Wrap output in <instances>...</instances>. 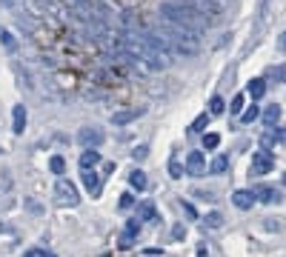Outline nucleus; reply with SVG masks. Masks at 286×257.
Wrapping results in <instances>:
<instances>
[{"label":"nucleus","mask_w":286,"mask_h":257,"mask_svg":"<svg viewBox=\"0 0 286 257\" xmlns=\"http://www.w3.org/2000/svg\"><path fill=\"white\" fill-rule=\"evenodd\" d=\"M275 169V155L266 149H257L252 151V163H249V174H257V177H264L269 171Z\"/></svg>","instance_id":"f257e3e1"},{"label":"nucleus","mask_w":286,"mask_h":257,"mask_svg":"<svg viewBox=\"0 0 286 257\" xmlns=\"http://www.w3.org/2000/svg\"><path fill=\"white\" fill-rule=\"evenodd\" d=\"M55 194H57V200H60L63 206H78V200H80L75 183H69V180H63V177L55 183Z\"/></svg>","instance_id":"f03ea898"},{"label":"nucleus","mask_w":286,"mask_h":257,"mask_svg":"<svg viewBox=\"0 0 286 257\" xmlns=\"http://www.w3.org/2000/svg\"><path fill=\"white\" fill-rule=\"evenodd\" d=\"M203 171H206V157H203V151H189V155H186V174L200 177Z\"/></svg>","instance_id":"7ed1b4c3"},{"label":"nucleus","mask_w":286,"mask_h":257,"mask_svg":"<svg viewBox=\"0 0 286 257\" xmlns=\"http://www.w3.org/2000/svg\"><path fill=\"white\" fill-rule=\"evenodd\" d=\"M255 197H257V194L252 192V189H237V192L232 194V203H235L241 212H246V209L255 206Z\"/></svg>","instance_id":"20e7f679"},{"label":"nucleus","mask_w":286,"mask_h":257,"mask_svg":"<svg viewBox=\"0 0 286 257\" xmlns=\"http://www.w3.org/2000/svg\"><path fill=\"white\" fill-rule=\"evenodd\" d=\"M78 140L83 143L86 149H98L100 143H103V132H98V128H80Z\"/></svg>","instance_id":"39448f33"},{"label":"nucleus","mask_w":286,"mask_h":257,"mask_svg":"<svg viewBox=\"0 0 286 257\" xmlns=\"http://www.w3.org/2000/svg\"><path fill=\"white\" fill-rule=\"evenodd\" d=\"M146 114V109H129V112H114L112 114V123L114 126H126V123L137 120V117H143Z\"/></svg>","instance_id":"423d86ee"},{"label":"nucleus","mask_w":286,"mask_h":257,"mask_svg":"<svg viewBox=\"0 0 286 257\" xmlns=\"http://www.w3.org/2000/svg\"><path fill=\"white\" fill-rule=\"evenodd\" d=\"M23 128H26V106L17 103V106L12 109V132L14 135H23Z\"/></svg>","instance_id":"0eeeda50"},{"label":"nucleus","mask_w":286,"mask_h":257,"mask_svg":"<svg viewBox=\"0 0 286 257\" xmlns=\"http://www.w3.org/2000/svg\"><path fill=\"white\" fill-rule=\"evenodd\" d=\"M192 3H198V6L203 9L209 17H212V20H218V17L223 14V0H192Z\"/></svg>","instance_id":"6e6552de"},{"label":"nucleus","mask_w":286,"mask_h":257,"mask_svg":"<svg viewBox=\"0 0 286 257\" xmlns=\"http://www.w3.org/2000/svg\"><path fill=\"white\" fill-rule=\"evenodd\" d=\"M83 186H86V192L92 194V197H98L100 194V174H94V171H89V169H83Z\"/></svg>","instance_id":"1a4fd4ad"},{"label":"nucleus","mask_w":286,"mask_h":257,"mask_svg":"<svg viewBox=\"0 0 286 257\" xmlns=\"http://www.w3.org/2000/svg\"><path fill=\"white\" fill-rule=\"evenodd\" d=\"M246 94H249L252 100H260V97L266 94V80H264V78L249 80V86H246Z\"/></svg>","instance_id":"9d476101"},{"label":"nucleus","mask_w":286,"mask_h":257,"mask_svg":"<svg viewBox=\"0 0 286 257\" xmlns=\"http://www.w3.org/2000/svg\"><path fill=\"white\" fill-rule=\"evenodd\" d=\"M100 163V151L98 149H86L83 155H80V169H92V166Z\"/></svg>","instance_id":"9b49d317"},{"label":"nucleus","mask_w":286,"mask_h":257,"mask_svg":"<svg viewBox=\"0 0 286 257\" xmlns=\"http://www.w3.org/2000/svg\"><path fill=\"white\" fill-rule=\"evenodd\" d=\"M129 186H132V189H137V192H143V189L149 186V180H146V174H143L140 169H135L132 174H129Z\"/></svg>","instance_id":"f8f14e48"},{"label":"nucleus","mask_w":286,"mask_h":257,"mask_svg":"<svg viewBox=\"0 0 286 257\" xmlns=\"http://www.w3.org/2000/svg\"><path fill=\"white\" fill-rule=\"evenodd\" d=\"M255 194H260V200H264V203H280V194L275 192L272 186H260Z\"/></svg>","instance_id":"ddd939ff"},{"label":"nucleus","mask_w":286,"mask_h":257,"mask_svg":"<svg viewBox=\"0 0 286 257\" xmlns=\"http://www.w3.org/2000/svg\"><path fill=\"white\" fill-rule=\"evenodd\" d=\"M226 169H229V155H218L212 160V166H209V171H212V174H223Z\"/></svg>","instance_id":"4468645a"},{"label":"nucleus","mask_w":286,"mask_h":257,"mask_svg":"<svg viewBox=\"0 0 286 257\" xmlns=\"http://www.w3.org/2000/svg\"><path fill=\"white\" fill-rule=\"evenodd\" d=\"M280 120V106H278V103H275V106H269V109H266V114H264V123H266V126H275V123H278Z\"/></svg>","instance_id":"2eb2a0df"},{"label":"nucleus","mask_w":286,"mask_h":257,"mask_svg":"<svg viewBox=\"0 0 286 257\" xmlns=\"http://www.w3.org/2000/svg\"><path fill=\"white\" fill-rule=\"evenodd\" d=\"M203 226H209V228H221V226H223V214H221V212H209L206 217H203Z\"/></svg>","instance_id":"dca6fc26"},{"label":"nucleus","mask_w":286,"mask_h":257,"mask_svg":"<svg viewBox=\"0 0 286 257\" xmlns=\"http://www.w3.org/2000/svg\"><path fill=\"white\" fill-rule=\"evenodd\" d=\"M223 109H226L223 97H221V94H214V97L209 100V114H223Z\"/></svg>","instance_id":"f3484780"},{"label":"nucleus","mask_w":286,"mask_h":257,"mask_svg":"<svg viewBox=\"0 0 286 257\" xmlns=\"http://www.w3.org/2000/svg\"><path fill=\"white\" fill-rule=\"evenodd\" d=\"M0 43H3L9 52H14V46H17V43H14V35L9 32V29H0Z\"/></svg>","instance_id":"a211bd4d"},{"label":"nucleus","mask_w":286,"mask_h":257,"mask_svg":"<svg viewBox=\"0 0 286 257\" xmlns=\"http://www.w3.org/2000/svg\"><path fill=\"white\" fill-rule=\"evenodd\" d=\"M218 146H221V135H214V132H212V135L203 137V149H206V151H214Z\"/></svg>","instance_id":"6ab92c4d"},{"label":"nucleus","mask_w":286,"mask_h":257,"mask_svg":"<svg viewBox=\"0 0 286 257\" xmlns=\"http://www.w3.org/2000/svg\"><path fill=\"white\" fill-rule=\"evenodd\" d=\"M49 169L55 171V174H63V171H66V163H63V157H60V155H55V157H52V160H49Z\"/></svg>","instance_id":"aec40b11"},{"label":"nucleus","mask_w":286,"mask_h":257,"mask_svg":"<svg viewBox=\"0 0 286 257\" xmlns=\"http://www.w3.org/2000/svg\"><path fill=\"white\" fill-rule=\"evenodd\" d=\"M209 117H212V114H209V112L198 114V120H195L189 128H192V132H203V126H209Z\"/></svg>","instance_id":"412c9836"},{"label":"nucleus","mask_w":286,"mask_h":257,"mask_svg":"<svg viewBox=\"0 0 286 257\" xmlns=\"http://www.w3.org/2000/svg\"><path fill=\"white\" fill-rule=\"evenodd\" d=\"M137 214H140L143 220H155V206H152V203H140Z\"/></svg>","instance_id":"4be33fe9"},{"label":"nucleus","mask_w":286,"mask_h":257,"mask_svg":"<svg viewBox=\"0 0 286 257\" xmlns=\"http://www.w3.org/2000/svg\"><path fill=\"white\" fill-rule=\"evenodd\" d=\"M137 232H140V226H137L135 220H129V226H126V235H123V246H129V240H132V237H135Z\"/></svg>","instance_id":"5701e85b"},{"label":"nucleus","mask_w":286,"mask_h":257,"mask_svg":"<svg viewBox=\"0 0 286 257\" xmlns=\"http://www.w3.org/2000/svg\"><path fill=\"white\" fill-rule=\"evenodd\" d=\"M257 117H260V109H257V106H249L246 112L241 114V120H243V123H252V120H257Z\"/></svg>","instance_id":"b1692460"},{"label":"nucleus","mask_w":286,"mask_h":257,"mask_svg":"<svg viewBox=\"0 0 286 257\" xmlns=\"http://www.w3.org/2000/svg\"><path fill=\"white\" fill-rule=\"evenodd\" d=\"M169 177H175V180H178V177H183V166H180L178 160H175V157L169 160Z\"/></svg>","instance_id":"393cba45"},{"label":"nucleus","mask_w":286,"mask_h":257,"mask_svg":"<svg viewBox=\"0 0 286 257\" xmlns=\"http://www.w3.org/2000/svg\"><path fill=\"white\" fill-rule=\"evenodd\" d=\"M229 112H232V114H241L243 112V94H235V97H232V106H229Z\"/></svg>","instance_id":"a878e982"},{"label":"nucleus","mask_w":286,"mask_h":257,"mask_svg":"<svg viewBox=\"0 0 286 257\" xmlns=\"http://www.w3.org/2000/svg\"><path fill=\"white\" fill-rule=\"evenodd\" d=\"M132 157H135V160H146V157H149V149H146V146H135V149H132Z\"/></svg>","instance_id":"bb28decb"},{"label":"nucleus","mask_w":286,"mask_h":257,"mask_svg":"<svg viewBox=\"0 0 286 257\" xmlns=\"http://www.w3.org/2000/svg\"><path fill=\"white\" fill-rule=\"evenodd\" d=\"M269 74H272L275 80H286V69H283V66H272Z\"/></svg>","instance_id":"cd10ccee"},{"label":"nucleus","mask_w":286,"mask_h":257,"mask_svg":"<svg viewBox=\"0 0 286 257\" xmlns=\"http://www.w3.org/2000/svg\"><path fill=\"white\" fill-rule=\"evenodd\" d=\"M132 203H135V200H132V194H121V209H129Z\"/></svg>","instance_id":"c85d7f7f"},{"label":"nucleus","mask_w":286,"mask_h":257,"mask_svg":"<svg viewBox=\"0 0 286 257\" xmlns=\"http://www.w3.org/2000/svg\"><path fill=\"white\" fill-rule=\"evenodd\" d=\"M23 257H46V251H43V249H29Z\"/></svg>","instance_id":"c756f323"},{"label":"nucleus","mask_w":286,"mask_h":257,"mask_svg":"<svg viewBox=\"0 0 286 257\" xmlns=\"http://www.w3.org/2000/svg\"><path fill=\"white\" fill-rule=\"evenodd\" d=\"M172 235H175V240H180V237H186V228L183 226H175V228H172Z\"/></svg>","instance_id":"7c9ffc66"},{"label":"nucleus","mask_w":286,"mask_h":257,"mask_svg":"<svg viewBox=\"0 0 286 257\" xmlns=\"http://www.w3.org/2000/svg\"><path fill=\"white\" fill-rule=\"evenodd\" d=\"M180 206H183L186 214H192V217H195V206H192V203H180Z\"/></svg>","instance_id":"2f4dec72"},{"label":"nucleus","mask_w":286,"mask_h":257,"mask_svg":"<svg viewBox=\"0 0 286 257\" xmlns=\"http://www.w3.org/2000/svg\"><path fill=\"white\" fill-rule=\"evenodd\" d=\"M278 49H280V52H286V32H283V35H280V40H278Z\"/></svg>","instance_id":"473e14b6"},{"label":"nucleus","mask_w":286,"mask_h":257,"mask_svg":"<svg viewBox=\"0 0 286 257\" xmlns=\"http://www.w3.org/2000/svg\"><path fill=\"white\" fill-rule=\"evenodd\" d=\"M0 6H6V9H12V6H14V0H0Z\"/></svg>","instance_id":"72a5a7b5"},{"label":"nucleus","mask_w":286,"mask_h":257,"mask_svg":"<svg viewBox=\"0 0 286 257\" xmlns=\"http://www.w3.org/2000/svg\"><path fill=\"white\" fill-rule=\"evenodd\" d=\"M0 228H3V226H0Z\"/></svg>","instance_id":"f704fd0d"}]
</instances>
